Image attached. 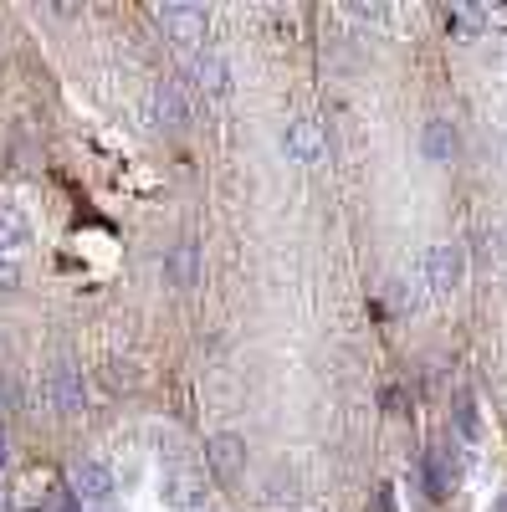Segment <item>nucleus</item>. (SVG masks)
Listing matches in <instances>:
<instances>
[{
    "instance_id": "nucleus-1",
    "label": "nucleus",
    "mask_w": 507,
    "mask_h": 512,
    "mask_svg": "<svg viewBox=\"0 0 507 512\" xmlns=\"http://www.w3.org/2000/svg\"><path fill=\"white\" fill-rule=\"evenodd\" d=\"M420 272H426V287L436 297H451L461 287V272H467V251H461L456 241H436L426 251V262H420Z\"/></svg>"
},
{
    "instance_id": "nucleus-2",
    "label": "nucleus",
    "mask_w": 507,
    "mask_h": 512,
    "mask_svg": "<svg viewBox=\"0 0 507 512\" xmlns=\"http://www.w3.org/2000/svg\"><path fill=\"white\" fill-rule=\"evenodd\" d=\"M47 405L62 415V420H77L88 410V384H82V369L77 364H57L47 374Z\"/></svg>"
},
{
    "instance_id": "nucleus-3",
    "label": "nucleus",
    "mask_w": 507,
    "mask_h": 512,
    "mask_svg": "<svg viewBox=\"0 0 507 512\" xmlns=\"http://www.w3.org/2000/svg\"><path fill=\"white\" fill-rule=\"evenodd\" d=\"M154 21L169 31L175 47H195V41L210 31V11L205 6H154Z\"/></svg>"
},
{
    "instance_id": "nucleus-4",
    "label": "nucleus",
    "mask_w": 507,
    "mask_h": 512,
    "mask_svg": "<svg viewBox=\"0 0 507 512\" xmlns=\"http://www.w3.org/2000/svg\"><path fill=\"white\" fill-rule=\"evenodd\" d=\"M144 113H149V123H154V128H164V134H180V128L190 123V103L180 98L175 82H154Z\"/></svg>"
},
{
    "instance_id": "nucleus-5",
    "label": "nucleus",
    "mask_w": 507,
    "mask_h": 512,
    "mask_svg": "<svg viewBox=\"0 0 507 512\" xmlns=\"http://www.w3.org/2000/svg\"><path fill=\"white\" fill-rule=\"evenodd\" d=\"M205 461H210V472H216L221 482H236L241 466H246V441L236 431H216L205 441Z\"/></svg>"
},
{
    "instance_id": "nucleus-6",
    "label": "nucleus",
    "mask_w": 507,
    "mask_h": 512,
    "mask_svg": "<svg viewBox=\"0 0 507 512\" xmlns=\"http://www.w3.org/2000/svg\"><path fill=\"white\" fill-rule=\"evenodd\" d=\"M72 492L88 502V507H108L113 502V472L103 461H77L72 466Z\"/></svg>"
},
{
    "instance_id": "nucleus-7",
    "label": "nucleus",
    "mask_w": 507,
    "mask_h": 512,
    "mask_svg": "<svg viewBox=\"0 0 507 512\" xmlns=\"http://www.w3.org/2000/svg\"><path fill=\"white\" fill-rule=\"evenodd\" d=\"M159 497L175 507V512H200L205 507V482L195 472H180V466H175V472L159 477Z\"/></svg>"
},
{
    "instance_id": "nucleus-8",
    "label": "nucleus",
    "mask_w": 507,
    "mask_h": 512,
    "mask_svg": "<svg viewBox=\"0 0 507 512\" xmlns=\"http://www.w3.org/2000/svg\"><path fill=\"white\" fill-rule=\"evenodd\" d=\"M190 77H195V88H200L205 98H226V93H231V67H226L221 52H210V47L190 57Z\"/></svg>"
},
{
    "instance_id": "nucleus-9",
    "label": "nucleus",
    "mask_w": 507,
    "mask_h": 512,
    "mask_svg": "<svg viewBox=\"0 0 507 512\" xmlns=\"http://www.w3.org/2000/svg\"><path fill=\"white\" fill-rule=\"evenodd\" d=\"M31 246V221L16 200H0V256H21Z\"/></svg>"
},
{
    "instance_id": "nucleus-10",
    "label": "nucleus",
    "mask_w": 507,
    "mask_h": 512,
    "mask_svg": "<svg viewBox=\"0 0 507 512\" xmlns=\"http://www.w3.org/2000/svg\"><path fill=\"white\" fill-rule=\"evenodd\" d=\"M282 149L287 159H298V164H313L323 154V134H318V123L298 118V123H287V134H282Z\"/></svg>"
},
{
    "instance_id": "nucleus-11",
    "label": "nucleus",
    "mask_w": 507,
    "mask_h": 512,
    "mask_svg": "<svg viewBox=\"0 0 507 512\" xmlns=\"http://www.w3.org/2000/svg\"><path fill=\"white\" fill-rule=\"evenodd\" d=\"M420 149H426L431 164H451L456 159V123L451 118H431L426 134H420Z\"/></svg>"
},
{
    "instance_id": "nucleus-12",
    "label": "nucleus",
    "mask_w": 507,
    "mask_h": 512,
    "mask_svg": "<svg viewBox=\"0 0 507 512\" xmlns=\"http://www.w3.org/2000/svg\"><path fill=\"white\" fill-rule=\"evenodd\" d=\"M164 272H169V282H175L180 292L195 287V246H175V256L164 262Z\"/></svg>"
},
{
    "instance_id": "nucleus-13",
    "label": "nucleus",
    "mask_w": 507,
    "mask_h": 512,
    "mask_svg": "<svg viewBox=\"0 0 507 512\" xmlns=\"http://www.w3.org/2000/svg\"><path fill=\"white\" fill-rule=\"evenodd\" d=\"M451 415H456V431H461V441H477V436H482V420H477V400H472L467 390L456 395V410H451Z\"/></svg>"
},
{
    "instance_id": "nucleus-14",
    "label": "nucleus",
    "mask_w": 507,
    "mask_h": 512,
    "mask_svg": "<svg viewBox=\"0 0 507 512\" xmlns=\"http://www.w3.org/2000/svg\"><path fill=\"white\" fill-rule=\"evenodd\" d=\"M390 297H395V308H420V287L415 282H390Z\"/></svg>"
},
{
    "instance_id": "nucleus-15",
    "label": "nucleus",
    "mask_w": 507,
    "mask_h": 512,
    "mask_svg": "<svg viewBox=\"0 0 507 512\" xmlns=\"http://www.w3.org/2000/svg\"><path fill=\"white\" fill-rule=\"evenodd\" d=\"M21 282V272H16V262H0V292H11Z\"/></svg>"
},
{
    "instance_id": "nucleus-16",
    "label": "nucleus",
    "mask_w": 507,
    "mask_h": 512,
    "mask_svg": "<svg viewBox=\"0 0 507 512\" xmlns=\"http://www.w3.org/2000/svg\"><path fill=\"white\" fill-rule=\"evenodd\" d=\"M374 512H395V492H390V487L374 492Z\"/></svg>"
},
{
    "instance_id": "nucleus-17",
    "label": "nucleus",
    "mask_w": 507,
    "mask_h": 512,
    "mask_svg": "<svg viewBox=\"0 0 507 512\" xmlns=\"http://www.w3.org/2000/svg\"><path fill=\"white\" fill-rule=\"evenodd\" d=\"M349 16H359V21H379V16H385V6H354Z\"/></svg>"
},
{
    "instance_id": "nucleus-18",
    "label": "nucleus",
    "mask_w": 507,
    "mask_h": 512,
    "mask_svg": "<svg viewBox=\"0 0 507 512\" xmlns=\"http://www.w3.org/2000/svg\"><path fill=\"white\" fill-rule=\"evenodd\" d=\"M11 461V436H6V425H0V466Z\"/></svg>"
},
{
    "instance_id": "nucleus-19",
    "label": "nucleus",
    "mask_w": 507,
    "mask_h": 512,
    "mask_svg": "<svg viewBox=\"0 0 507 512\" xmlns=\"http://www.w3.org/2000/svg\"><path fill=\"white\" fill-rule=\"evenodd\" d=\"M492 512H507V492H497V497H492Z\"/></svg>"
}]
</instances>
